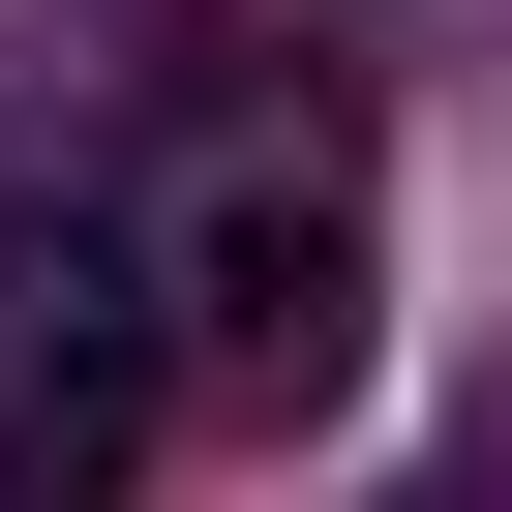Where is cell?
I'll return each mask as SVG.
<instances>
[{
    "label": "cell",
    "mask_w": 512,
    "mask_h": 512,
    "mask_svg": "<svg viewBox=\"0 0 512 512\" xmlns=\"http://www.w3.org/2000/svg\"><path fill=\"white\" fill-rule=\"evenodd\" d=\"M151 392H181V332H151V241H91V211H0V512H121Z\"/></svg>",
    "instance_id": "obj_1"
},
{
    "label": "cell",
    "mask_w": 512,
    "mask_h": 512,
    "mask_svg": "<svg viewBox=\"0 0 512 512\" xmlns=\"http://www.w3.org/2000/svg\"><path fill=\"white\" fill-rule=\"evenodd\" d=\"M151 302H181L211 392H272V422L362 392V181H332V151H211V211H181V272H151Z\"/></svg>",
    "instance_id": "obj_2"
}]
</instances>
